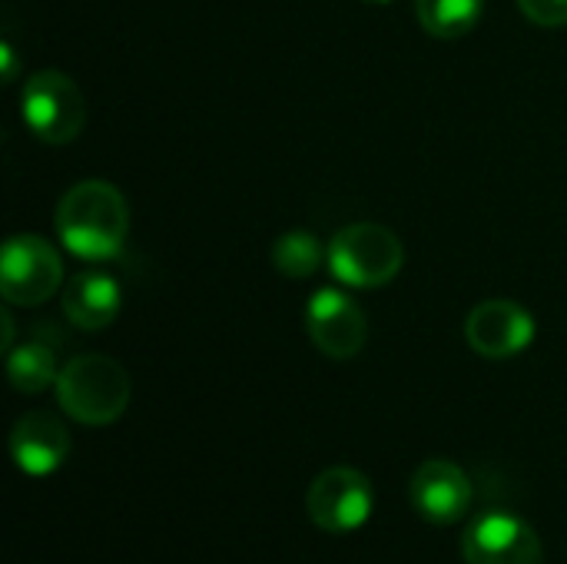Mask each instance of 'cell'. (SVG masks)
I'll use <instances>...</instances> for the list:
<instances>
[{
	"label": "cell",
	"instance_id": "1",
	"mask_svg": "<svg viewBox=\"0 0 567 564\" xmlns=\"http://www.w3.org/2000/svg\"><path fill=\"white\" fill-rule=\"evenodd\" d=\"M56 236L76 259L110 263L130 236V206L106 180H83L56 203Z\"/></svg>",
	"mask_w": 567,
	"mask_h": 564
},
{
	"label": "cell",
	"instance_id": "2",
	"mask_svg": "<svg viewBox=\"0 0 567 564\" xmlns=\"http://www.w3.org/2000/svg\"><path fill=\"white\" fill-rule=\"evenodd\" d=\"M53 389H56L60 409L73 422L90 425V429L113 425L126 412L130 396H133V382H130L126 369L116 359L100 356V352L70 359L60 369Z\"/></svg>",
	"mask_w": 567,
	"mask_h": 564
},
{
	"label": "cell",
	"instance_id": "3",
	"mask_svg": "<svg viewBox=\"0 0 567 564\" xmlns=\"http://www.w3.org/2000/svg\"><path fill=\"white\" fill-rule=\"evenodd\" d=\"M332 276L352 289H379L402 273V239L382 223H352L339 229L326 249Z\"/></svg>",
	"mask_w": 567,
	"mask_h": 564
},
{
	"label": "cell",
	"instance_id": "4",
	"mask_svg": "<svg viewBox=\"0 0 567 564\" xmlns=\"http://www.w3.org/2000/svg\"><path fill=\"white\" fill-rule=\"evenodd\" d=\"M20 116L40 143L66 146L86 123V100L66 73L37 70L20 90Z\"/></svg>",
	"mask_w": 567,
	"mask_h": 564
},
{
	"label": "cell",
	"instance_id": "5",
	"mask_svg": "<svg viewBox=\"0 0 567 564\" xmlns=\"http://www.w3.org/2000/svg\"><path fill=\"white\" fill-rule=\"evenodd\" d=\"M306 509L316 529L329 535H352L369 525L375 512V489L359 469L332 465L312 479L306 492Z\"/></svg>",
	"mask_w": 567,
	"mask_h": 564
},
{
	"label": "cell",
	"instance_id": "6",
	"mask_svg": "<svg viewBox=\"0 0 567 564\" xmlns=\"http://www.w3.org/2000/svg\"><path fill=\"white\" fill-rule=\"evenodd\" d=\"M63 283L60 253L33 233L10 236L0 253V293L10 306H43Z\"/></svg>",
	"mask_w": 567,
	"mask_h": 564
},
{
	"label": "cell",
	"instance_id": "7",
	"mask_svg": "<svg viewBox=\"0 0 567 564\" xmlns=\"http://www.w3.org/2000/svg\"><path fill=\"white\" fill-rule=\"evenodd\" d=\"M465 564H545V548L532 522L515 512H482L462 535Z\"/></svg>",
	"mask_w": 567,
	"mask_h": 564
},
{
	"label": "cell",
	"instance_id": "8",
	"mask_svg": "<svg viewBox=\"0 0 567 564\" xmlns=\"http://www.w3.org/2000/svg\"><path fill=\"white\" fill-rule=\"evenodd\" d=\"M306 329L312 346L329 359H355L369 339L362 306L342 289H319L306 306Z\"/></svg>",
	"mask_w": 567,
	"mask_h": 564
},
{
	"label": "cell",
	"instance_id": "9",
	"mask_svg": "<svg viewBox=\"0 0 567 564\" xmlns=\"http://www.w3.org/2000/svg\"><path fill=\"white\" fill-rule=\"evenodd\" d=\"M535 316L515 299H485L465 319V339L485 359H515L535 342Z\"/></svg>",
	"mask_w": 567,
	"mask_h": 564
},
{
	"label": "cell",
	"instance_id": "10",
	"mask_svg": "<svg viewBox=\"0 0 567 564\" xmlns=\"http://www.w3.org/2000/svg\"><path fill=\"white\" fill-rule=\"evenodd\" d=\"M412 505L432 525H455L472 512L475 489L462 465L449 459H429L412 475Z\"/></svg>",
	"mask_w": 567,
	"mask_h": 564
},
{
	"label": "cell",
	"instance_id": "11",
	"mask_svg": "<svg viewBox=\"0 0 567 564\" xmlns=\"http://www.w3.org/2000/svg\"><path fill=\"white\" fill-rule=\"evenodd\" d=\"M10 455L17 469L30 479H47L60 472L70 455V432L50 412H27L10 429Z\"/></svg>",
	"mask_w": 567,
	"mask_h": 564
},
{
	"label": "cell",
	"instance_id": "12",
	"mask_svg": "<svg viewBox=\"0 0 567 564\" xmlns=\"http://www.w3.org/2000/svg\"><path fill=\"white\" fill-rule=\"evenodd\" d=\"M120 306H123V289L116 276L106 269H83L63 289V316L83 332L106 329L120 316Z\"/></svg>",
	"mask_w": 567,
	"mask_h": 564
},
{
	"label": "cell",
	"instance_id": "13",
	"mask_svg": "<svg viewBox=\"0 0 567 564\" xmlns=\"http://www.w3.org/2000/svg\"><path fill=\"white\" fill-rule=\"evenodd\" d=\"M485 0H415V17L429 37L458 40L482 23Z\"/></svg>",
	"mask_w": 567,
	"mask_h": 564
},
{
	"label": "cell",
	"instance_id": "14",
	"mask_svg": "<svg viewBox=\"0 0 567 564\" xmlns=\"http://www.w3.org/2000/svg\"><path fill=\"white\" fill-rule=\"evenodd\" d=\"M56 376H60L56 352L47 342H23L7 352V379L23 396H37L56 386Z\"/></svg>",
	"mask_w": 567,
	"mask_h": 564
},
{
	"label": "cell",
	"instance_id": "15",
	"mask_svg": "<svg viewBox=\"0 0 567 564\" xmlns=\"http://www.w3.org/2000/svg\"><path fill=\"white\" fill-rule=\"evenodd\" d=\"M326 259L322 243L309 229H289L272 243V266L286 279H309Z\"/></svg>",
	"mask_w": 567,
	"mask_h": 564
},
{
	"label": "cell",
	"instance_id": "16",
	"mask_svg": "<svg viewBox=\"0 0 567 564\" xmlns=\"http://www.w3.org/2000/svg\"><path fill=\"white\" fill-rule=\"evenodd\" d=\"M518 7L538 27H567V0H518Z\"/></svg>",
	"mask_w": 567,
	"mask_h": 564
},
{
	"label": "cell",
	"instance_id": "17",
	"mask_svg": "<svg viewBox=\"0 0 567 564\" xmlns=\"http://www.w3.org/2000/svg\"><path fill=\"white\" fill-rule=\"evenodd\" d=\"M0 60H3V80L10 83L13 73H17V53H13V43H10V40L0 43Z\"/></svg>",
	"mask_w": 567,
	"mask_h": 564
},
{
	"label": "cell",
	"instance_id": "18",
	"mask_svg": "<svg viewBox=\"0 0 567 564\" xmlns=\"http://www.w3.org/2000/svg\"><path fill=\"white\" fill-rule=\"evenodd\" d=\"M0 322H3V349L10 352L13 349V319H10V312H3Z\"/></svg>",
	"mask_w": 567,
	"mask_h": 564
},
{
	"label": "cell",
	"instance_id": "19",
	"mask_svg": "<svg viewBox=\"0 0 567 564\" xmlns=\"http://www.w3.org/2000/svg\"><path fill=\"white\" fill-rule=\"evenodd\" d=\"M365 3H392V0H365Z\"/></svg>",
	"mask_w": 567,
	"mask_h": 564
}]
</instances>
